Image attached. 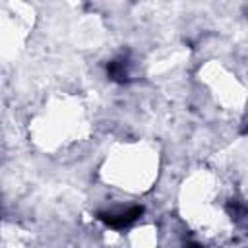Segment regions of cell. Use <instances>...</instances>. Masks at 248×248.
<instances>
[{"mask_svg": "<svg viewBox=\"0 0 248 248\" xmlns=\"http://www.w3.org/2000/svg\"><path fill=\"white\" fill-rule=\"evenodd\" d=\"M141 213H143V207L134 205V207H130L126 211H120V213H101L99 219L103 223H107L108 227H112V229H124V227H130Z\"/></svg>", "mask_w": 248, "mask_h": 248, "instance_id": "cell-1", "label": "cell"}, {"mask_svg": "<svg viewBox=\"0 0 248 248\" xmlns=\"http://www.w3.org/2000/svg\"><path fill=\"white\" fill-rule=\"evenodd\" d=\"M107 74L114 81H124V79H128V66L124 60H112L107 66Z\"/></svg>", "mask_w": 248, "mask_h": 248, "instance_id": "cell-2", "label": "cell"}, {"mask_svg": "<svg viewBox=\"0 0 248 248\" xmlns=\"http://www.w3.org/2000/svg\"><path fill=\"white\" fill-rule=\"evenodd\" d=\"M186 248H202V246H200V244H196V242H190Z\"/></svg>", "mask_w": 248, "mask_h": 248, "instance_id": "cell-3", "label": "cell"}]
</instances>
